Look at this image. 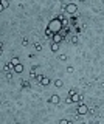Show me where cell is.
<instances>
[{"label":"cell","instance_id":"cell-1","mask_svg":"<svg viewBox=\"0 0 104 124\" xmlns=\"http://www.w3.org/2000/svg\"><path fill=\"white\" fill-rule=\"evenodd\" d=\"M50 31H51L53 34H59L61 31L64 30V26H62V22H61L58 17L56 19H53V20H50V23H48V26H47Z\"/></svg>","mask_w":104,"mask_h":124},{"label":"cell","instance_id":"cell-2","mask_svg":"<svg viewBox=\"0 0 104 124\" xmlns=\"http://www.w3.org/2000/svg\"><path fill=\"white\" fill-rule=\"evenodd\" d=\"M65 12H67L68 16H75L78 12V5L76 3H68L67 6H65Z\"/></svg>","mask_w":104,"mask_h":124},{"label":"cell","instance_id":"cell-3","mask_svg":"<svg viewBox=\"0 0 104 124\" xmlns=\"http://www.w3.org/2000/svg\"><path fill=\"white\" fill-rule=\"evenodd\" d=\"M76 112H78V115H86V113L89 112V107H87L86 104H81V102H79L78 110H76Z\"/></svg>","mask_w":104,"mask_h":124},{"label":"cell","instance_id":"cell-4","mask_svg":"<svg viewBox=\"0 0 104 124\" xmlns=\"http://www.w3.org/2000/svg\"><path fill=\"white\" fill-rule=\"evenodd\" d=\"M11 70H12V72H14V65H12L11 62H9V64H6V65H5V67H3V72L6 73V75H8V73H9V72H11Z\"/></svg>","mask_w":104,"mask_h":124},{"label":"cell","instance_id":"cell-5","mask_svg":"<svg viewBox=\"0 0 104 124\" xmlns=\"http://www.w3.org/2000/svg\"><path fill=\"white\" fill-rule=\"evenodd\" d=\"M53 42H54V44H61V42L64 40V37L62 36H61V34H54V36H53V39H51Z\"/></svg>","mask_w":104,"mask_h":124},{"label":"cell","instance_id":"cell-6","mask_svg":"<svg viewBox=\"0 0 104 124\" xmlns=\"http://www.w3.org/2000/svg\"><path fill=\"white\" fill-rule=\"evenodd\" d=\"M71 98V102H81V99H82V96L79 93H75L73 96H70Z\"/></svg>","mask_w":104,"mask_h":124},{"label":"cell","instance_id":"cell-7","mask_svg":"<svg viewBox=\"0 0 104 124\" xmlns=\"http://www.w3.org/2000/svg\"><path fill=\"white\" fill-rule=\"evenodd\" d=\"M59 101H61V98L58 95H53L51 98H50V102H53V104H59Z\"/></svg>","mask_w":104,"mask_h":124},{"label":"cell","instance_id":"cell-8","mask_svg":"<svg viewBox=\"0 0 104 124\" xmlns=\"http://www.w3.org/2000/svg\"><path fill=\"white\" fill-rule=\"evenodd\" d=\"M22 72H23V65L22 64H19V65H16V67H14V73H19V75H20Z\"/></svg>","mask_w":104,"mask_h":124},{"label":"cell","instance_id":"cell-9","mask_svg":"<svg viewBox=\"0 0 104 124\" xmlns=\"http://www.w3.org/2000/svg\"><path fill=\"white\" fill-rule=\"evenodd\" d=\"M58 50H59V44H54V42H51V51L56 53Z\"/></svg>","mask_w":104,"mask_h":124},{"label":"cell","instance_id":"cell-10","mask_svg":"<svg viewBox=\"0 0 104 124\" xmlns=\"http://www.w3.org/2000/svg\"><path fill=\"white\" fill-rule=\"evenodd\" d=\"M45 36H47V39H53V36H54V34H53L51 31L47 28V30H45Z\"/></svg>","mask_w":104,"mask_h":124},{"label":"cell","instance_id":"cell-11","mask_svg":"<svg viewBox=\"0 0 104 124\" xmlns=\"http://www.w3.org/2000/svg\"><path fill=\"white\" fill-rule=\"evenodd\" d=\"M41 84H42V85H48V84H50V78H47V76H44V79L41 81Z\"/></svg>","mask_w":104,"mask_h":124},{"label":"cell","instance_id":"cell-12","mask_svg":"<svg viewBox=\"0 0 104 124\" xmlns=\"http://www.w3.org/2000/svg\"><path fill=\"white\" fill-rule=\"evenodd\" d=\"M8 6H9V2H8V0H3V2H2V9H6Z\"/></svg>","mask_w":104,"mask_h":124},{"label":"cell","instance_id":"cell-13","mask_svg":"<svg viewBox=\"0 0 104 124\" xmlns=\"http://www.w3.org/2000/svg\"><path fill=\"white\" fill-rule=\"evenodd\" d=\"M11 64L16 67V65H19V64H20V60H19L17 57H12V59H11Z\"/></svg>","mask_w":104,"mask_h":124},{"label":"cell","instance_id":"cell-14","mask_svg":"<svg viewBox=\"0 0 104 124\" xmlns=\"http://www.w3.org/2000/svg\"><path fill=\"white\" fill-rule=\"evenodd\" d=\"M33 48L36 50V51H41V50H42V45H41V44H34V45H33Z\"/></svg>","mask_w":104,"mask_h":124},{"label":"cell","instance_id":"cell-15","mask_svg":"<svg viewBox=\"0 0 104 124\" xmlns=\"http://www.w3.org/2000/svg\"><path fill=\"white\" fill-rule=\"evenodd\" d=\"M54 85L56 87H62V79H56V81H54Z\"/></svg>","mask_w":104,"mask_h":124},{"label":"cell","instance_id":"cell-16","mask_svg":"<svg viewBox=\"0 0 104 124\" xmlns=\"http://www.w3.org/2000/svg\"><path fill=\"white\" fill-rule=\"evenodd\" d=\"M70 40L73 42V44H78V42H79V37H78V36H73V37H71Z\"/></svg>","mask_w":104,"mask_h":124},{"label":"cell","instance_id":"cell-17","mask_svg":"<svg viewBox=\"0 0 104 124\" xmlns=\"http://www.w3.org/2000/svg\"><path fill=\"white\" fill-rule=\"evenodd\" d=\"M61 22H62V26H64V28H67V26H68V20H67V19L61 20Z\"/></svg>","mask_w":104,"mask_h":124},{"label":"cell","instance_id":"cell-18","mask_svg":"<svg viewBox=\"0 0 104 124\" xmlns=\"http://www.w3.org/2000/svg\"><path fill=\"white\" fill-rule=\"evenodd\" d=\"M59 124H71V123H70V121H67V120H61Z\"/></svg>","mask_w":104,"mask_h":124},{"label":"cell","instance_id":"cell-19","mask_svg":"<svg viewBox=\"0 0 104 124\" xmlns=\"http://www.w3.org/2000/svg\"><path fill=\"white\" fill-rule=\"evenodd\" d=\"M36 79H37V81H39V82H41L42 79H44V76H42V75H37V76H36Z\"/></svg>","mask_w":104,"mask_h":124},{"label":"cell","instance_id":"cell-20","mask_svg":"<svg viewBox=\"0 0 104 124\" xmlns=\"http://www.w3.org/2000/svg\"><path fill=\"white\" fill-rule=\"evenodd\" d=\"M59 59H61V60H67V56H65V54H61Z\"/></svg>","mask_w":104,"mask_h":124},{"label":"cell","instance_id":"cell-21","mask_svg":"<svg viewBox=\"0 0 104 124\" xmlns=\"http://www.w3.org/2000/svg\"><path fill=\"white\" fill-rule=\"evenodd\" d=\"M22 44H23V45H26V44H28V39L23 37V39H22Z\"/></svg>","mask_w":104,"mask_h":124}]
</instances>
